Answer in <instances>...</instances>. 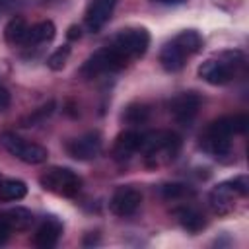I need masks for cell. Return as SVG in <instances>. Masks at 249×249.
<instances>
[{"instance_id": "cell-6", "label": "cell", "mask_w": 249, "mask_h": 249, "mask_svg": "<svg viewBox=\"0 0 249 249\" xmlns=\"http://www.w3.org/2000/svg\"><path fill=\"white\" fill-rule=\"evenodd\" d=\"M0 144L4 146V150H8L14 158H18L23 163L29 165H39L45 163L49 158V150L41 144L29 142L21 136H18L16 132H2L0 134Z\"/></svg>"}, {"instance_id": "cell-16", "label": "cell", "mask_w": 249, "mask_h": 249, "mask_svg": "<svg viewBox=\"0 0 249 249\" xmlns=\"http://www.w3.org/2000/svg\"><path fill=\"white\" fill-rule=\"evenodd\" d=\"M187 58L189 56L173 41H169L167 45H163V49L160 51V64H161V68L165 72H179L185 66Z\"/></svg>"}, {"instance_id": "cell-27", "label": "cell", "mask_w": 249, "mask_h": 249, "mask_svg": "<svg viewBox=\"0 0 249 249\" xmlns=\"http://www.w3.org/2000/svg\"><path fill=\"white\" fill-rule=\"evenodd\" d=\"M10 233H12V228L0 218V245H4L10 239Z\"/></svg>"}, {"instance_id": "cell-20", "label": "cell", "mask_w": 249, "mask_h": 249, "mask_svg": "<svg viewBox=\"0 0 249 249\" xmlns=\"http://www.w3.org/2000/svg\"><path fill=\"white\" fill-rule=\"evenodd\" d=\"M27 31H29L27 21L21 16H16V18H12L6 23V27H4V39H6L8 45H21V43H25Z\"/></svg>"}, {"instance_id": "cell-21", "label": "cell", "mask_w": 249, "mask_h": 249, "mask_svg": "<svg viewBox=\"0 0 249 249\" xmlns=\"http://www.w3.org/2000/svg\"><path fill=\"white\" fill-rule=\"evenodd\" d=\"M54 109H56V101H54V99H49V101H45L43 105H39L37 109H33L31 113L23 115V117L19 119V126H23V128L37 126V124L45 123V121L54 113Z\"/></svg>"}, {"instance_id": "cell-28", "label": "cell", "mask_w": 249, "mask_h": 249, "mask_svg": "<svg viewBox=\"0 0 249 249\" xmlns=\"http://www.w3.org/2000/svg\"><path fill=\"white\" fill-rule=\"evenodd\" d=\"M82 37V27L80 25H70L66 31V39L68 41H78Z\"/></svg>"}, {"instance_id": "cell-12", "label": "cell", "mask_w": 249, "mask_h": 249, "mask_svg": "<svg viewBox=\"0 0 249 249\" xmlns=\"http://www.w3.org/2000/svg\"><path fill=\"white\" fill-rule=\"evenodd\" d=\"M115 6H117V0H91L86 10V16H84L88 29L91 33H97L109 21Z\"/></svg>"}, {"instance_id": "cell-22", "label": "cell", "mask_w": 249, "mask_h": 249, "mask_svg": "<svg viewBox=\"0 0 249 249\" xmlns=\"http://www.w3.org/2000/svg\"><path fill=\"white\" fill-rule=\"evenodd\" d=\"M121 119H123L126 124H132V126L144 124V123L150 119V107H148L146 103H142V101H132V103H128V105L124 107Z\"/></svg>"}, {"instance_id": "cell-2", "label": "cell", "mask_w": 249, "mask_h": 249, "mask_svg": "<svg viewBox=\"0 0 249 249\" xmlns=\"http://www.w3.org/2000/svg\"><path fill=\"white\" fill-rule=\"evenodd\" d=\"M181 136L173 130H156L142 134L140 152L150 167H161L173 161L181 150Z\"/></svg>"}, {"instance_id": "cell-7", "label": "cell", "mask_w": 249, "mask_h": 249, "mask_svg": "<svg viewBox=\"0 0 249 249\" xmlns=\"http://www.w3.org/2000/svg\"><path fill=\"white\" fill-rule=\"evenodd\" d=\"M111 47L117 49L126 60L140 58L150 47V33L146 27H124L113 37Z\"/></svg>"}, {"instance_id": "cell-29", "label": "cell", "mask_w": 249, "mask_h": 249, "mask_svg": "<svg viewBox=\"0 0 249 249\" xmlns=\"http://www.w3.org/2000/svg\"><path fill=\"white\" fill-rule=\"evenodd\" d=\"M152 2H158V4H179L183 0H152Z\"/></svg>"}, {"instance_id": "cell-9", "label": "cell", "mask_w": 249, "mask_h": 249, "mask_svg": "<svg viewBox=\"0 0 249 249\" xmlns=\"http://www.w3.org/2000/svg\"><path fill=\"white\" fill-rule=\"evenodd\" d=\"M140 202H142V193L132 185H123V187H117L115 193L111 195L109 210L119 218H126L138 210Z\"/></svg>"}, {"instance_id": "cell-4", "label": "cell", "mask_w": 249, "mask_h": 249, "mask_svg": "<svg viewBox=\"0 0 249 249\" xmlns=\"http://www.w3.org/2000/svg\"><path fill=\"white\" fill-rule=\"evenodd\" d=\"M247 193H249V181H247V177L245 175H237L233 179H228V181L218 183L210 191V196H208L210 198V206L220 216L230 214L235 208V200L247 196Z\"/></svg>"}, {"instance_id": "cell-11", "label": "cell", "mask_w": 249, "mask_h": 249, "mask_svg": "<svg viewBox=\"0 0 249 249\" xmlns=\"http://www.w3.org/2000/svg\"><path fill=\"white\" fill-rule=\"evenodd\" d=\"M101 148H103V140H101V134L97 130H89L78 138H72L66 144V152L74 160H80V161L95 160L101 154Z\"/></svg>"}, {"instance_id": "cell-23", "label": "cell", "mask_w": 249, "mask_h": 249, "mask_svg": "<svg viewBox=\"0 0 249 249\" xmlns=\"http://www.w3.org/2000/svg\"><path fill=\"white\" fill-rule=\"evenodd\" d=\"M27 195V185L19 179H0V200H21Z\"/></svg>"}, {"instance_id": "cell-1", "label": "cell", "mask_w": 249, "mask_h": 249, "mask_svg": "<svg viewBox=\"0 0 249 249\" xmlns=\"http://www.w3.org/2000/svg\"><path fill=\"white\" fill-rule=\"evenodd\" d=\"M249 126V117L247 115H228V117H220L212 123H208V126L204 128V132L200 134V148L216 158L228 156L231 150V136L233 134H245Z\"/></svg>"}, {"instance_id": "cell-13", "label": "cell", "mask_w": 249, "mask_h": 249, "mask_svg": "<svg viewBox=\"0 0 249 249\" xmlns=\"http://www.w3.org/2000/svg\"><path fill=\"white\" fill-rule=\"evenodd\" d=\"M62 235V222L54 216H49L47 220H43V224L35 230V235H33V243L41 249H51L58 243Z\"/></svg>"}, {"instance_id": "cell-8", "label": "cell", "mask_w": 249, "mask_h": 249, "mask_svg": "<svg viewBox=\"0 0 249 249\" xmlns=\"http://www.w3.org/2000/svg\"><path fill=\"white\" fill-rule=\"evenodd\" d=\"M39 183L45 191L62 195V196H74L82 189V179L78 173H74L68 167H51L41 177Z\"/></svg>"}, {"instance_id": "cell-3", "label": "cell", "mask_w": 249, "mask_h": 249, "mask_svg": "<svg viewBox=\"0 0 249 249\" xmlns=\"http://www.w3.org/2000/svg\"><path fill=\"white\" fill-rule=\"evenodd\" d=\"M243 64L245 56L241 51H224L212 58H206L198 66V78L210 86H224L235 78Z\"/></svg>"}, {"instance_id": "cell-24", "label": "cell", "mask_w": 249, "mask_h": 249, "mask_svg": "<svg viewBox=\"0 0 249 249\" xmlns=\"http://www.w3.org/2000/svg\"><path fill=\"white\" fill-rule=\"evenodd\" d=\"M160 193L165 200H181L195 195V191L185 183H165L160 187Z\"/></svg>"}, {"instance_id": "cell-5", "label": "cell", "mask_w": 249, "mask_h": 249, "mask_svg": "<svg viewBox=\"0 0 249 249\" xmlns=\"http://www.w3.org/2000/svg\"><path fill=\"white\" fill-rule=\"evenodd\" d=\"M128 64V60L111 45L97 49L93 54H89L86 58V62L80 66V76L86 80L97 78L99 74H107V72H117L123 70Z\"/></svg>"}, {"instance_id": "cell-25", "label": "cell", "mask_w": 249, "mask_h": 249, "mask_svg": "<svg viewBox=\"0 0 249 249\" xmlns=\"http://www.w3.org/2000/svg\"><path fill=\"white\" fill-rule=\"evenodd\" d=\"M70 45H62V47H58L54 53H51V56L47 58V66L53 70V72H58V70H62L64 66H66V60H68V56H70Z\"/></svg>"}, {"instance_id": "cell-17", "label": "cell", "mask_w": 249, "mask_h": 249, "mask_svg": "<svg viewBox=\"0 0 249 249\" xmlns=\"http://www.w3.org/2000/svg\"><path fill=\"white\" fill-rule=\"evenodd\" d=\"M56 35V27L51 19H43L35 25L29 27L27 37H25V45H41V43H49L53 41Z\"/></svg>"}, {"instance_id": "cell-15", "label": "cell", "mask_w": 249, "mask_h": 249, "mask_svg": "<svg viewBox=\"0 0 249 249\" xmlns=\"http://www.w3.org/2000/svg\"><path fill=\"white\" fill-rule=\"evenodd\" d=\"M173 214H175L179 226H181L185 231H189V233H198V231H202V230L206 228V220H204L202 212H198V210L193 208V206L175 208Z\"/></svg>"}, {"instance_id": "cell-18", "label": "cell", "mask_w": 249, "mask_h": 249, "mask_svg": "<svg viewBox=\"0 0 249 249\" xmlns=\"http://www.w3.org/2000/svg\"><path fill=\"white\" fill-rule=\"evenodd\" d=\"M171 41H173L187 56H193V54H196V53L202 49V35H200L196 29H183V31L177 33Z\"/></svg>"}, {"instance_id": "cell-14", "label": "cell", "mask_w": 249, "mask_h": 249, "mask_svg": "<svg viewBox=\"0 0 249 249\" xmlns=\"http://www.w3.org/2000/svg\"><path fill=\"white\" fill-rule=\"evenodd\" d=\"M140 146H142V134L136 130H124L115 138L113 158L117 161H124L132 158L136 152H140Z\"/></svg>"}, {"instance_id": "cell-26", "label": "cell", "mask_w": 249, "mask_h": 249, "mask_svg": "<svg viewBox=\"0 0 249 249\" xmlns=\"http://www.w3.org/2000/svg\"><path fill=\"white\" fill-rule=\"evenodd\" d=\"M10 101H12L10 91H8L4 86H0V113H2V111H6V109L10 107Z\"/></svg>"}, {"instance_id": "cell-10", "label": "cell", "mask_w": 249, "mask_h": 249, "mask_svg": "<svg viewBox=\"0 0 249 249\" xmlns=\"http://www.w3.org/2000/svg\"><path fill=\"white\" fill-rule=\"evenodd\" d=\"M167 109H169V115L177 123L189 124L200 109V95L196 91H181L169 99Z\"/></svg>"}, {"instance_id": "cell-19", "label": "cell", "mask_w": 249, "mask_h": 249, "mask_svg": "<svg viewBox=\"0 0 249 249\" xmlns=\"http://www.w3.org/2000/svg\"><path fill=\"white\" fill-rule=\"evenodd\" d=\"M0 218L12 228V231L14 230L16 231H23V230H27L33 224V214L27 208H21V206H16V208L6 210Z\"/></svg>"}]
</instances>
